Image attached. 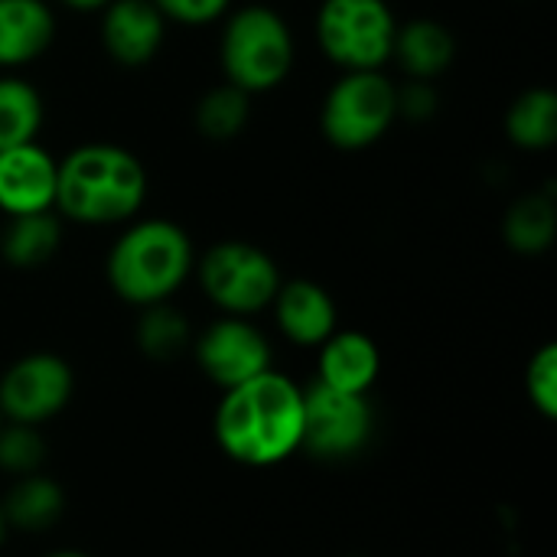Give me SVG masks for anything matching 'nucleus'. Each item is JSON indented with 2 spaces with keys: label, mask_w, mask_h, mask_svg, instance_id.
Masks as SVG:
<instances>
[{
  "label": "nucleus",
  "mask_w": 557,
  "mask_h": 557,
  "mask_svg": "<svg viewBox=\"0 0 557 557\" xmlns=\"http://www.w3.org/2000/svg\"><path fill=\"white\" fill-rule=\"evenodd\" d=\"M437 104H441V98H437L434 82L405 78L398 85V117L421 124V121H431L437 114Z\"/></svg>",
  "instance_id": "obj_27"
},
{
  "label": "nucleus",
  "mask_w": 557,
  "mask_h": 557,
  "mask_svg": "<svg viewBox=\"0 0 557 557\" xmlns=\"http://www.w3.org/2000/svg\"><path fill=\"white\" fill-rule=\"evenodd\" d=\"M0 509H3L7 529L46 532V529H52L62 519L65 493H62V486L52 476L29 473V476H16V483L0 499Z\"/></svg>",
  "instance_id": "obj_17"
},
{
  "label": "nucleus",
  "mask_w": 557,
  "mask_h": 557,
  "mask_svg": "<svg viewBox=\"0 0 557 557\" xmlns=\"http://www.w3.org/2000/svg\"><path fill=\"white\" fill-rule=\"evenodd\" d=\"M193 356L202 375L215 388H235L268 369H274L271 339L248 317H219L196 339Z\"/></svg>",
  "instance_id": "obj_10"
},
{
  "label": "nucleus",
  "mask_w": 557,
  "mask_h": 557,
  "mask_svg": "<svg viewBox=\"0 0 557 557\" xmlns=\"http://www.w3.org/2000/svg\"><path fill=\"white\" fill-rule=\"evenodd\" d=\"M42 557H91V555H85V552H75V548H59V552H49V555H42Z\"/></svg>",
  "instance_id": "obj_29"
},
{
  "label": "nucleus",
  "mask_w": 557,
  "mask_h": 557,
  "mask_svg": "<svg viewBox=\"0 0 557 557\" xmlns=\"http://www.w3.org/2000/svg\"><path fill=\"white\" fill-rule=\"evenodd\" d=\"M150 3L163 13L166 23L189 26V29L212 26L232 10V0H150Z\"/></svg>",
  "instance_id": "obj_26"
},
{
  "label": "nucleus",
  "mask_w": 557,
  "mask_h": 557,
  "mask_svg": "<svg viewBox=\"0 0 557 557\" xmlns=\"http://www.w3.org/2000/svg\"><path fill=\"white\" fill-rule=\"evenodd\" d=\"M65 10H75V13H98L108 0H59Z\"/></svg>",
  "instance_id": "obj_28"
},
{
  "label": "nucleus",
  "mask_w": 557,
  "mask_h": 557,
  "mask_svg": "<svg viewBox=\"0 0 557 557\" xmlns=\"http://www.w3.org/2000/svg\"><path fill=\"white\" fill-rule=\"evenodd\" d=\"M219 23V65L228 85L255 98L290 78L297 65V39L290 23L274 7H232Z\"/></svg>",
  "instance_id": "obj_4"
},
{
  "label": "nucleus",
  "mask_w": 557,
  "mask_h": 557,
  "mask_svg": "<svg viewBox=\"0 0 557 557\" xmlns=\"http://www.w3.org/2000/svg\"><path fill=\"white\" fill-rule=\"evenodd\" d=\"M277 333L304 349H317L323 339H330L339 330V310L330 290L310 277L281 281L271 307Z\"/></svg>",
  "instance_id": "obj_13"
},
{
  "label": "nucleus",
  "mask_w": 557,
  "mask_h": 557,
  "mask_svg": "<svg viewBox=\"0 0 557 557\" xmlns=\"http://www.w3.org/2000/svg\"><path fill=\"white\" fill-rule=\"evenodd\" d=\"M199 290L222 317H258L271 307L281 287L277 261L251 242H219L196 255L193 268Z\"/></svg>",
  "instance_id": "obj_6"
},
{
  "label": "nucleus",
  "mask_w": 557,
  "mask_h": 557,
  "mask_svg": "<svg viewBox=\"0 0 557 557\" xmlns=\"http://www.w3.org/2000/svg\"><path fill=\"white\" fill-rule=\"evenodd\" d=\"M222 454L242 467H277L300 450L304 437V385L268 369L222 392L212 421Z\"/></svg>",
  "instance_id": "obj_1"
},
{
  "label": "nucleus",
  "mask_w": 557,
  "mask_h": 557,
  "mask_svg": "<svg viewBox=\"0 0 557 557\" xmlns=\"http://www.w3.org/2000/svg\"><path fill=\"white\" fill-rule=\"evenodd\" d=\"M62 235L65 232H62L59 212H36V215L7 219V228L0 232V258L20 271L42 268L59 255Z\"/></svg>",
  "instance_id": "obj_18"
},
{
  "label": "nucleus",
  "mask_w": 557,
  "mask_h": 557,
  "mask_svg": "<svg viewBox=\"0 0 557 557\" xmlns=\"http://www.w3.org/2000/svg\"><path fill=\"white\" fill-rule=\"evenodd\" d=\"M98 36L111 62L140 69L157 59L166 42L170 23L150 0H108L101 10Z\"/></svg>",
  "instance_id": "obj_12"
},
{
  "label": "nucleus",
  "mask_w": 557,
  "mask_h": 557,
  "mask_svg": "<svg viewBox=\"0 0 557 557\" xmlns=\"http://www.w3.org/2000/svg\"><path fill=\"white\" fill-rule=\"evenodd\" d=\"M55 42V13L49 0H0V69H23Z\"/></svg>",
  "instance_id": "obj_15"
},
{
  "label": "nucleus",
  "mask_w": 557,
  "mask_h": 557,
  "mask_svg": "<svg viewBox=\"0 0 557 557\" xmlns=\"http://www.w3.org/2000/svg\"><path fill=\"white\" fill-rule=\"evenodd\" d=\"M457 59V36L447 23L431 16H414L398 23L392 42V62L401 69L405 78L434 82L441 78Z\"/></svg>",
  "instance_id": "obj_16"
},
{
  "label": "nucleus",
  "mask_w": 557,
  "mask_h": 557,
  "mask_svg": "<svg viewBox=\"0 0 557 557\" xmlns=\"http://www.w3.org/2000/svg\"><path fill=\"white\" fill-rule=\"evenodd\" d=\"M0 421H3V418H0Z\"/></svg>",
  "instance_id": "obj_31"
},
{
  "label": "nucleus",
  "mask_w": 557,
  "mask_h": 557,
  "mask_svg": "<svg viewBox=\"0 0 557 557\" xmlns=\"http://www.w3.org/2000/svg\"><path fill=\"white\" fill-rule=\"evenodd\" d=\"M7 532H10V529H7V519H3V509H0V545H3V539H7Z\"/></svg>",
  "instance_id": "obj_30"
},
{
  "label": "nucleus",
  "mask_w": 557,
  "mask_h": 557,
  "mask_svg": "<svg viewBox=\"0 0 557 557\" xmlns=\"http://www.w3.org/2000/svg\"><path fill=\"white\" fill-rule=\"evenodd\" d=\"M398 121V82L385 69L343 72L320 104V131L330 147L356 153L375 147Z\"/></svg>",
  "instance_id": "obj_5"
},
{
  "label": "nucleus",
  "mask_w": 557,
  "mask_h": 557,
  "mask_svg": "<svg viewBox=\"0 0 557 557\" xmlns=\"http://www.w3.org/2000/svg\"><path fill=\"white\" fill-rule=\"evenodd\" d=\"M193 121H196V131L206 140H215V144L235 140L251 121V95H245L242 88H235L228 82L212 85L196 101Z\"/></svg>",
  "instance_id": "obj_23"
},
{
  "label": "nucleus",
  "mask_w": 557,
  "mask_h": 557,
  "mask_svg": "<svg viewBox=\"0 0 557 557\" xmlns=\"http://www.w3.org/2000/svg\"><path fill=\"white\" fill-rule=\"evenodd\" d=\"M46 121L42 95L33 82L3 72L0 75V150L39 140Z\"/></svg>",
  "instance_id": "obj_21"
},
{
  "label": "nucleus",
  "mask_w": 557,
  "mask_h": 557,
  "mask_svg": "<svg viewBox=\"0 0 557 557\" xmlns=\"http://www.w3.org/2000/svg\"><path fill=\"white\" fill-rule=\"evenodd\" d=\"M395 29L398 16L388 0H323L313 16L317 46L339 72L385 69Z\"/></svg>",
  "instance_id": "obj_7"
},
{
  "label": "nucleus",
  "mask_w": 557,
  "mask_h": 557,
  "mask_svg": "<svg viewBox=\"0 0 557 557\" xmlns=\"http://www.w3.org/2000/svg\"><path fill=\"white\" fill-rule=\"evenodd\" d=\"M75 392L72 366L55 352H26L0 375V418L46 424L65 411Z\"/></svg>",
  "instance_id": "obj_9"
},
{
  "label": "nucleus",
  "mask_w": 557,
  "mask_h": 557,
  "mask_svg": "<svg viewBox=\"0 0 557 557\" xmlns=\"http://www.w3.org/2000/svg\"><path fill=\"white\" fill-rule=\"evenodd\" d=\"M375 431L369 395H349L313 382L304 388V437L300 450L317 460H349L362 454Z\"/></svg>",
  "instance_id": "obj_8"
},
{
  "label": "nucleus",
  "mask_w": 557,
  "mask_h": 557,
  "mask_svg": "<svg viewBox=\"0 0 557 557\" xmlns=\"http://www.w3.org/2000/svg\"><path fill=\"white\" fill-rule=\"evenodd\" d=\"M506 137L529 153L548 150L557 140V95L545 85L525 88L506 111Z\"/></svg>",
  "instance_id": "obj_20"
},
{
  "label": "nucleus",
  "mask_w": 557,
  "mask_h": 557,
  "mask_svg": "<svg viewBox=\"0 0 557 557\" xmlns=\"http://www.w3.org/2000/svg\"><path fill=\"white\" fill-rule=\"evenodd\" d=\"M59 157L39 140L0 150V212L7 219L55 212Z\"/></svg>",
  "instance_id": "obj_11"
},
{
  "label": "nucleus",
  "mask_w": 557,
  "mask_h": 557,
  "mask_svg": "<svg viewBox=\"0 0 557 557\" xmlns=\"http://www.w3.org/2000/svg\"><path fill=\"white\" fill-rule=\"evenodd\" d=\"M557 202L552 193H525L519 196L503 219V238L516 255L539 258L555 245Z\"/></svg>",
  "instance_id": "obj_19"
},
{
  "label": "nucleus",
  "mask_w": 557,
  "mask_h": 557,
  "mask_svg": "<svg viewBox=\"0 0 557 557\" xmlns=\"http://www.w3.org/2000/svg\"><path fill=\"white\" fill-rule=\"evenodd\" d=\"M147 193L150 176L144 160L121 144L91 140L59 157L55 212L65 222L88 228L124 225L140 215Z\"/></svg>",
  "instance_id": "obj_2"
},
{
  "label": "nucleus",
  "mask_w": 557,
  "mask_h": 557,
  "mask_svg": "<svg viewBox=\"0 0 557 557\" xmlns=\"http://www.w3.org/2000/svg\"><path fill=\"white\" fill-rule=\"evenodd\" d=\"M382 372L379 343L362 330H336L317 346V382L349 395H369Z\"/></svg>",
  "instance_id": "obj_14"
},
{
  "label": "nucleus",
  "mask_w": 557,
  "mask_h": 557,
  "mask_svg": "<svg viewBox=\"0 0 557 557\" xmlns=\"http://www.w3.org/2000/svg\"><path fill=\"white\" fill-rule=\"evenodd\" d=\"M193 235L180 222L163 215L124 222L104 258L108 287L137 310L173 300L193 277Z\"/></svg>",
  "instance_id": "obj_3"
},
{
  "label": "nucleus",
  "mask_w": 557,
  "mask_h": 557,
  "mask_svg": "<svg viewBox=\"0 0 557 557\" xmlns=\"http://www.w3.org/2000/svg\"><path fill=\"white\" fill-rule=\"evenodd\" d=\"M525 395L532 401V408L555 421L557 418V346L545 343L525 369Z\"/></svg>",
  "instance_id": "obj_25"
},
{
  "label": "nucleus",
  "mask_w": 557,
  "mask_h": 557,
  "mask_svg": "<svg viewBox=\"0 0 557 557\" xmlns=\"http://www.w3.org/2000/svg\"><path fill=\"white\" fill-rule=\"evenodd\" d=\"M46 463V437L36 424L0 421V470L10 476L39 473Z\"/></svg>",
  "instance_id": "obj_24"
},
{
  "label": "nucleus",
  "mask_w": 557,
  "mask_h": 557,
  "mask_svg": "<svg viewBox=\"0 0 557 557\" xmlns=\"http://www.w3.org/2000/svg\"><path fill=\"white\" fill-rule=\"evenodd\" d=\"M134 343L147 359L173 362L176 356H183L193 346V326L183 317V310H176L170 300L150 304V307H140V317L134 326Z\"/></svg>",
  "instance_id": "obj_22"
}]
</instances>
